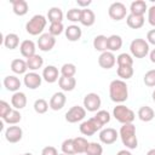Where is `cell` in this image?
<instances>
[{
  "label": "cell",
  "instance_id": "ba28073f",
  "mask_svg": "<svg viewBox=\"0 0 155 155\" xmlns=\"http://www.w3.org/2000/svg\"><path fill=\"white\" fill-rule=\"evenodd\" d=\"M126 13H127L126 6L122 2H120V1L113 2L109 6V8H108V15L114 21H121V19H124L126 17Z\"/></svg>",
  "mask_w": 155,
  "mask_h": 155
},
{
  "label": "cell",
  "instance_id": "f546056e",
  "mask_svg": "<svg viewBox=\"0 0 155 155\" xmlns=\"http://www.w3.org/2000/svg\"><path fill=\"white\" fill-rule=\"evenodd\" d=\"M107 42H108V38L105 35H97L93 39V47L96 51H99L101 53L105 52V51H108Z\"/></svg>",
  "mask_w": 155,
  "mask_h": 155
},
{
  "label": "cell",
  "instance_id": "603a6c76",
  "mask_svg": "<svg viewBox=\"0 0 155 155\" xmlns=\"http://www.w3.org/2000/svg\"><path fill=\"white\" fill-rule=\"evenodd\" d=\"M11 4H12V11L15 15H17V16L27 15L29 6L25 0H13V1H11Z\"/></svg>",
  "mask_w": 155,
  "mask_h": 155
},
{
  "label": "cell",
  "instance_id": "836d02e7",
  "mask_svg": "<svg viewBox=\"0 0 155 155\" xmlns=\"http://www.w3.org/2000/svg\"><path fill=\"white\" fill-rule=\"evenodd\" d=\"M21 120H22V115H21V113H19L17 109H12V110L2 119V121L6 122V124H8V125H16V124H18Z\"/></svg>",
  "mask_w": 155,
  "mask_h": 155
},
{
  "label": "cell",
  "instance_id": "f35d334b",
  "mask_svg": "<svg viewBox=\"0 0 155 155\" xmlns=\"http://www.w3.org/2000/svg\"><path fill=\"white\" fill-rule=\"evenodd\" d=\"M50 108V104L44 99V98H39L34 102V110L38 114H45Z\"/></svg>",
  "mask_w": 155,
  "mask_h": 155
},
{
  "label": "cell",
  "instance_id": "4dcf8cb0",
  "mask_svg": "<svg viewBox=\"0 0 155 155\" xmlns=\"http://www.w3.org/2000/svg\"><path fill=\"white\" fill-rule=\"evenodd\" d=\"M47 19L50 23H57L63 21V11L59 7H51L47 12Z\"/></svg>",
  "mask_w": 155,
  "mask_h": 155
},
{
  "label": "cell",
  "instance_id": "ee69618b",
  "mask_svg": "<svg viewBox=\"0 0 155 155\" xmlns=\"http://www.w3.org/2000/svg\"><path fill=\"white\" fill-rule=\"evenodd\" d=\"M94 117H96L103 126L110 121V114H109L107 110H98V111L96 113Z\"/></svg>",
  "mask_w": 155,
  "mask_h": 155
},
{
  "label": "cell",
  "instance_id": "cb8c5ba5",
  "mask_svg": "<svg viewBox=\"0 0 155 155\" xmlns=\"http://www.w3.org/2000/svg\"><path fill=\"white\" fill-rule=\"evenodd\" d=\"M144 22H145L144 16H137V15L130 13L126 17V23L132 29H139V28H142L144 25Z\"/></svg>",
  "mask_w": 155,
  "mask_h": 155
},
{
  "label": "cell",
  "instance_id": "83f0119b",
  "mask_svg": "<svg viewBox=\"0 0 155 155\" xmlns=\"http://www.w3.org/2000/svg\"><path fill=\"white\" fill-rule=\"evenodd\" d=\"M137 115H138L139 120H142L144 122H149L155 117V111L153 110V108H150L148 105H143L139 108Z\"/></svg>",
  "mask_w": 155,
  "mask_h": 155
},
{
  "label": "cell",
  "instance_id": "9a60e30c",
  "mask_svg": "<svg viewBox=\"0 0 155 155\" xmlns=\"http://www.w3.org/2000/svg\"><path fill=\"white\" fill-rule=\"evenodd\" d=\"M65 102H67V97L63 92H56L53 93V96L51 97L50 99V108L54 111H58L61 109H63V107L65 105Z\"/></svg>",
  "mask_w": 155,
  "mask_h": 155
},
{
  "label": "cell",
  "instance_id": "f907efd6",
  "mask_svg": "<svg viewBox=\"0 0 155 155\" xmlns=\"http://www.w3.org/2000/svg\"><path fill=\"white\" fill-rule=\"evenodd\" d=\"M116 155H132V153H131L130 150H127V149H122V150L117 151Z\"/></svg>",
  "mask_w": 155,
  "mask_h": 155
},
{
  "label": "cell",
  "instance_id": "8d00e7d4",
  "mask_svg": "<svg viewBox=\"0 0 155 155\" xmlns=\"http://www.w3.org/2000/svg\"><path fill=\"white\" fill-rule=\"evenodd\" d=\"M75 73H76V67H75V64H73V63H65V64H63L62 68H61V74H62V76H65V78H74Z\"/></svg>",
  "mask_w": 155,
  "mask_h": 155
},
{
  "label": "cell",
  "instance_id": "44dd1931",
  "mask_svg": "<svg viewBox=\"0 0 155 155\" xmlns=\"http://www.w3.org/2000/svg\"><path fill=\"white\" fill-rule=\"evenodd\" d=\"M148 12L147 2L143 0H136L130 6V13L137 15V16H144V13Z\"/></svg>",
  "mask_w": 155,
  "mask_h": 155
},
{
  "label": "cell",
  "instance_id": "6da1fadb",
  "mask_svg": "<svg viewBox=\"0 0 155 155\" xmlns=\"http://www.w3.org/2000/svg\"><path fill=\"white\" fill-rule=\"evenodd\" d=\"M109 97L115 103H124L128 98V86L121 79H115L109 85Z\"/></svg>",
  "mask_w": 155,
  "mask_h": 155
},
{
  "label": "cell",
  "instance_id": "6f0895ef",
  "mask_svg": "<svg viewBox=\"0 0 155 155\" xmlns=\"http://www.w3.org/2000/svg\"><path fill=\"white\" fill-rule=\"evenodd\" d=\"M76 155H82V154H76Z\"/></svg>",
  "mask_w": 155,
  "mask_h": 155
},
{
  "label": "cell",
  "instance_id": "8fae6325",
  "mask_svg": "<svg viewBox=\"0 0 155 155\" xmlns=\"http://www.w3.org/2000/svg\"><path fill=\"white\" fill-rule=\"evenodd\" d=\"M23 82L25 85V87H28L29 90H36L38 87L41 86L42 82V76H40L38 73L35 71H30L27 73L23 78Z\"/></svg>",
  "mask_w": 155,
  "mask_h": 155
},
{
  "label": "cell",
  "instance_id": "681fc988",
  "mask_svg": "<svg viewBox=\"0 0 155 155\" xmlns=\"http://www.w3.org/2000/svg\"><path fill=\"white\" fill-rule=\"evenodd\" d=\"M91 0H88V1H78V6H81V7H85V8H87V6L88 5H91Z\"/></svg>",
  "mask_w": 155,
  "mask_h": 155
},
{
  "label": "cell",
  "instance_id": "4316f807",
  "mask_svg": "<svg viewBox=\"0 0 155 155\" xmlns=\"http://www.w3.org/2000/svg\"><path fill=\"white\" fill-rule=\"evenodd\" d=\"M58 85L61 87L62 91L64 92H70L75 88L76 86V80L75 78H65V76H61L58 80Z\"/></svg>",
  "mask_w": 155,
  "mask_h": 155
},
{
  "label": "cell",
  "instance_id": "ac0fdd59",
  "mask_svg": "<svg viewBox=\"0 0 155 155\" xmlns=\"http://www.w3.org/2000/svg\"><path fill=\"white\" fill-rule=\"evenodd\" d=\"M65 38L69 40V41H79L81 39V35H82V31H81V28L79 25H75V24H71V25H68L65 28Z\"/></svg>",
  "mask_w": 155,
  "mask_h": 155
},
{
  "label": "cell",
  "instance_id": "c3c4849f",
  "mask_svg": "<svg viewBox=\"0 0 155 155\" xmlns=\"http://www.w3.org/2000/svg\"><path fill=\"white\" fill-rule=\"evenodd\" d=\"M147 41L148 44H151L155 46V29H151L147 33Z\"/></svg>",
  "mask_w": 155,
  "mask_h": 155
},
{
  "label": "cell",
  "instance_id": "f1b7e54d",
  "mask_svg": "<svg viewBox=\"0 0 155 155\" xmlns=\"http://www.w3.org/2000/svg\"><path fill=\"white\" fill-rule=\"evenodd\" d=\"M19 36L15 33H8L4 38V46L8 50H15L19 46Z\"/></svg>",
  "mask_w": 155,
  "mask_h": 155
},
{
  "label": "cell",
  "instance_id": "484cf974",
  "mask_svg": "<svg viewBox=\"0 0 155 155\" xmlns=\"http://www.w3.org/2000/svg\"><path fill=\"white\" fill-rule=\"evenodd\" d=\"M11 70L15 73V74H27L25 71L28 70V65H27V61H23L21 58H16L11 62Z\"/></svg>",
  "mask_w": 155,
  "mask_h": 155
},
{
  "label": "cell",
  "instance_id": "ab89813d",
  "mask_svg": "<svg viewBox=\"0 0 155 155\" xmlns=\"http://www.w3.org/2000/svg\"><path fill=\"white\" fill-rule=\"evenodd\" d=\"M85 154L86 155H102L103 154V147L97 142H90Z\"/></svg>",
  "mask_w": 155,
  "mask_h": 155
},
{
  "label": "cell",
  "instance_id": "2e32d148",
  "mask_svg": "<svg viewBox=\"0 0 155 155\" xmlns=\"http://www.w3.org/2000/svg\"><path fill=\"white\" fill-rule=\"evenodd\" d=\"M42 79L48 82V84H53L57 80H59V71L54 65H47L46 68H44L42 70Z\"/></svg>",
  "mask_w": 155,
  "mask_h": 155
},
{
  "label": "cell",
  "instance_id": "4fadbf2b",
  "mask_svg": "<svg viewBox=\"0 0 155 155\" xmlns=\"http://www.w3.org/2000/svg\"><path fill=\"white\" fill-rule=\"evenodd\" d=\"M115 63H116V57L110 51L102 52L98 57V64L103 69H111L115 65Z\"/></svg>",
  "mask_w": 155,
  "mask_h": 155
},
{
  "label": "cell",
  "instance_id": "816d5d0a",
  "mask_svg": "<svg viewBox=\"0 0 155 155\" xmlns=\"http://www.w3.org/2000/svg\"><path fill=\"white\" fill-rule=\"evenodd\" d=\"M149 58H150L151 63H155V48H153V50L150 51V53H149Z\"/></svg>",
  "mask_w": 155,
  "mask_h": 155
},
{
  "label": "cell",
  "instance_id": "74e56055",
  "mask_svg": "<svg viewBox=\"0 0 155 155\" xmlns=\"http://www.w3.org/2000/svg\"><path fill=\"white\" fill-rule=\"evenodd\" d=\"M116 73L121 80H128L133 76V67H117Z\"/></svg>",
  "mask_w": 155,
  "mask_h": 155
},
{
  "label": "cell",
  "instance_id": "5b68a950",
  "mask_svg": "<svg viewBox=\"0 0 155 155\" xmlns=\"http://www.w3.org/2000/svg\"><path fill=\"white\" fill-rule=\"evenodd\" d=\"M130 51L131 54L136 58H144L149 53V44L144 39H134L130 44Z\"/></svg>",
  "mask_w": 155,
  "mask_h": 155
},
{
  "label": "cell",
  "instance_id": "60d3db41",
  "mask_svg": "<svg viewBox=\"0 0 155 155\" xmlns=\"http://www.w3.org/2000/svg\"><path fill=\"white\" fill-rule=\"evenodd\" d=\"M64 29V25L62 22H57V23H50V27H48V33L53 36H57V35H61L63 33Z\"/></svg>",
  "mask_w": 155,
  "mask_h": 155
},
{
  "label": "cell",
  "instance_id": "8992f818",
  "mask_svg": "<svg viewBox=\"0 0 155 155\" xmlns=\"http://www.w3.org/2000/svg\"><path fill=\"white\" fill-rule=\"evenodd\" d=\"M102 127H103V125L93 116V117H91V119H88V120L82 121V122L80 124L79 130H80V132H81L84 136L90 137V136H93L97 131H101Z\"/></svg>",
  "mask_w": 155,
  "mask_h": 155
},
{
  "label": "cell",
  "instance_id": "52a82bcc",
  "mask_svg": "<svg viewBox=\"0 0 155 155\" xmlns=\"http://www.w3.org/2000/svg\"><path fill=\"white\" fill-rule=\"evenodd\" d=\"M85 116H86V109L80 105H74L65 113V120L69 124L80 122L85 119Z\"/></svg>",
  "mask_w": 155,
  "mask_h": 155
},
{
  "label": "cell",
  "instance_id": "e0dca14e",
  "mask_svg": "<svg viewBox=\"0 0 155 155\" xmlns=\"http://www.w3.org/2000/svg\"><path fill=\"white\" fill-rule=\"evenodd\" d=\"M35 50H36V46L34 44V41L31 40H23L19 45V51H21V54L23 57H25L27 59L33 57L35 53Z\"/></svg>",
  "mask_w": 155,
  "mask_h": 155
},
{
  "label": "cell",
  "instance_id": "d4e9b609",
  "mask_svg": "<svg viewBox=\"0 0 155 155\" xmlns=\"http://www.w3.org/2000/svg\"><path fill=\"white\" fill-rule=\"evenodd\" d=\"M107 46H108V51H110V52L119 51L122 47V38L120 35H116V34L108 36Z\"/></svg>",
  "mask_w": 155,
  "mask_h": 155
},
{
  "label": "cell",
  "instance_id": "9c48e42d",
  "mask_svg": "<svg viewBox=\"0 0 155 155\" xmlns=\"http://www.w3.org/2000/svg\"><path fill=\"white\" fill-rule=\"evenodd\" d=\"M101 104H102L101 97L94 92L87 93L84 97V108L86 109V111H92V113L98 111V109L101 108Z\"/></svg>",
  "mask_w": 155,
  "mask_h": 155
},
{
  "label": "cell",
  "instance_id": "11a10c76",
  "mask_svg": "<svg viewBox=\"0 0 155 155\" xmlns=\"http://www.w3.org/2000/svg\"><path fill=\"white\" fill-rule=\"evenodd\" d=\"M19 155H33L31 153H24V154H19Z\"/></svg>",
  "mask_w": 155,
  "mask_h": 155
},
{
  "label": "cell",
  "instance_id": "d6986e66",
  "mask_svg": "<svg viewBox=\"0 0 155 155\" xmlns=\"http://www.w3.org/2000/svg\"><path fill=\"white\" fill-rule=\"evenodd\" d=\"M11 104L17 110L23 109L27 105V96H25V93H23L21 91L15 92L12 94V97H11Z\"/></svg>",
  "mask_w": 155,
  "mask_h": 155
},
{
  "label": "cell",
  "instance_id": "7c38bea8",
  "mask_svg": "<svg viewBox=\"0 0 155 155\" xmlns=\"http://www.w3.org/2000/svg\"><path fill=\"white\" fill-rule=\"evenodd\" d=\"M99 140L103 143V144H113L116 142V139L119 138V133L115 128H111V127H108V128H103L99 132Z\"/></svg>",
  "mask_w": 155,
  "mask_h": 155
},
{
  "label": "cell",
  "instance_id": "9f6ffc18",
  "mask_svg": "<svg viewBox=\"0 0 155 155\" xmlns=\"http://www.w3.org/2000/svg\"><path fill=\"white\" fill-rule=\"evenodd\" d=\"M59 155H65V154H63V153H62V154H59Z\"/></svg>",
  "mask_w": 155,
  "mask_h": 155
},
{
  "label": "cell",
  "instance_id": "f6af8a7d",
  "mask_svg": "<svg viewBox=\"0 0 155 155\" xmlns=\"http://www.w3.org/2000/svg\"><path fill=\"white\" fill-rule=\"evenodd\" d=\"M11 110H12V108L10 107V104L7 102L0 101V116H1V119H4Z\"/></svg>",
  "mask_w": 155,
  "mask_h": 155
},
{
  "label": "cell",
  "instance_id": "ffe728a7",
  "mask_svg": "<svg viewBox=\"0 0 155 155\" xmlns=\"http://www.w3.org/2000/svg\"><path fill=\"white\" fill-rule=\"evenodd\" d=\"M4 86L7 91L18 92V90L21 87V80L15 75H7L4 79Z\"/></svg>",
  "mask_w": 155,
  "mask_h": 155
},
{
  "label": "cell",
  "instance_id": "e575fe53",
  "mask_svg": "<svg viewBox=\"0 0 155 155\" xmlns=\"http://www.w3.org/2000/svg\"><path fill=\"white\" fill-rule=\"evenodd\" d=\"M116 63L117 67H132L133 65V58L128 53H120L116 57Z\"/></svg>",
  "mask_w": 155,
  "mask_h": 155
},
{
  "label": "cell",
  "instance_id": "5bb4252c",
  "mask_svg": "<svg viewBox=\"0 0 155 155\" xmlns=\"http://www.w3.org/2000/svg\"><path fill=\"white\" fill-rule=\"evenodd\" d=\"M23 137V131L19 126H8L5 131V138L8 143H18Z\"/></svg>",
  "mask_w": 155,
  "mask_h": 155
},
{
  "label": "cell",
  "instance_id": "db71d44e",
  "mask_svg": "<svg viewBox=\"0 0 155 155\" xmlns=\"http://www.w3.org/2000/svg\"><path fill=\"white\" fill-rule=\"evenodd\" d=\"M151 96H153V101H154V102H155V90H154V91H153V94H151Z\"/></svg>",
  "mask_w": 155,
  "mask_h": 155
},
{
  "label": "cell",
  "instance_id": "d6a6232c",
  "mask_svg": "<svg viewBox=\"0 0 155 155\" xmlns=\"http://www.w3.org/2000/svg\"><path fill=\"white\" fill-rule=\"evenodd\" d=\"M73 139H74V148H75L76 154H84V153H86L90 142H87V139L84 138V137H75Z\"/></svg>",
  "mask_w": 155,
  "mask_h": 155
},
{
  "label": "cell",
  "instance_id": "7402d4cb",
  "mask_svg": "<svg viewBox=\"0 0 155 155\" xmlns=\"http://www.w3.org/2000/svg\"><path fill=\"white\" fill-rule=\"evenodd\" d=\"M96 22V16L94 12L90 8H82L81 10V18H80V23L85 27H91Z\"/></svg>",
  "mask_w": 155,
  "mask_h": 155
},
{
  "label": "cell",
  "instance_id": "7dc6e473",
  "mask_svg": "<svg viewBox=\"0 0 155 155\" xmlns=\"http://www.w3.org/2000/svg\"><path fill=\"white\" fill-rule=\"evenodd\" d=\"M41 155H59L57 149L52 145H48V147H45L41 151Z\"/></svg>",
  "mask_w": 155,
  "mask_h": 155
},
{
  "label": "cell",
  "instance_id": "30bf717a",
  "mask_svg": "<svg viewBox=\"0 0 155 155\" xmlns=\"http://www.w3.org/2000/svg\"><path fill=\"white\" fill-rule=\"evenodd\" d=\"M54 45H56V38L50 33H44L38 39V47L44 52L51 51L54 47Z\"/></svg>",
  "mask_w": 155,
  "mask_h": 155
},
{
  "label": "cell",
  "instance_id": "d590c367",
  "mask_svg": "<svg viewBox=\"0 0 155 155\" xmlns=\"http://www.w3.org/2000/svg\"><path fill=\"white\" fill-rule=\"evenodd\" d=\"M62 153L65 155H75V148H74V139L73 138H68L65 140H63L62 143Z\"/></svg>",
  "mask_w": 155,
  "mask_h": 155
},
{
  "label": "cell",
  "instance_id": "277c9868",
  "mask_svg": "<svg viewBox=\"0 0 155 155\" xmlns=\"http://www.w3.org/2000/svg\"><path fill=\"white\" fill-rule=\"evenodd\" d=\"M113 116L115 117L116 121H119V122H121L124 125V124H132L134 117H136V114L128 107H126L124 104H119V105L114 107Z\"/></svg>",
  "mask_w": 155,
  "mask_h": 155
},
{
  "label": "cell",
  "instance_id": "7a4b0ae2",
  "mask_svg": "<svg viewBox=\"0 0 155 155\" xmlns=\"http://www.w3.org/2000/svg\"><path fill=\"white\" fill-rule=\"evenodd\" d=\"M119 136L122 144L127 149H136L138 147V139L136 136V126L133 124H124L120 128Z\"/></svg>",
  "mask_w": 155,
  "mask_h": 155
},
{
  "label": "cell",
  "instance_id": "b9f144b4",
  "mask_svg": "<svg viewBox=\"0 0 155 155\" xmlns=\"http://www.w3.org/2000/svg\"><path fill=\"white\" fill-rule=\"evenodd\" d=\"M81 18V8H70L67 12V19L70 22H80Z\"/></svg>",
  "mask_w": 155,
  "mask_h": 155
},
{
  "label": "cell",
  "instance_id": "1f68e13d",
  "mask_svg": "<svg viewBox=\"0 0 155 155\" xmlns=\"http://www.w3.org/2000/svg\"><path fill=\"white\" fill-rule=\"evenodd\" d=\"M44 64V59L39 54H34L33 57L28 58L27 59V65H28V69L31 70V71H35L38 69H40Z\"/></svg>",
  "mask_w": 155,
  "mask_h": 155
},
{
  "label": "cell",
  "instance_id": "3957f363",
  "mask_svg": "<svg viewBox=\"0 0 155 155\" xmlns=\"http://www.w3.org/2000/svg\"><path fill=\"white\" fill-rule=\"evenodd\" d=\"M47 24V19L42 15H35L33 16L25 24V30L30 35H41L45 27Z\"/></svg>",
  "mask_w": 155,
  "mask_h": 155
},
{
  "label": "cell",
  "instance_id": "bcb514c9",
  "mask_svg": "<svg viewBox=\"0 0 155 155\" xmlns=\"http://www.w3.org/2000/svg\"><path fill=\"white\" fill-rule=\"evenodd\" d=\"M148 22L150 25L155 27V5H151L148 8Z\"/></svg>",
  "mask_w": 155,
  "mask_h": 155
},
{
  "label": "cell",
  "instance_id": "7bdbcfd3",
  "mask_svg": "<svg viewBox=\"0 0 155 155\" xmlns=\"http://www.w3.org/2000/svg\"><path fill=\"white\" fill-rule=\"evenodd\" d=\"M144 84L148 87H154L155 86V69H151L149 71H147L144 74V79H143Z\"/></svg>",
  "mask_w": 155,
  "mask_h": 155
},
{
  "label": "cell",
  "instance_id": "f5cc1de1",
  "mask_svg": "<svg viewBox=\"0 0 155 155\" xmlns=\"http://www.w3.org/2000/svg\"><path fill=\"white\" fill-rule=\"evenodd\" d=\"M147 155H155V149H150V150L147 153Z\"/></svg>",
  "mask_w": 155,
  "mask_h": 155
}]
</instances>
